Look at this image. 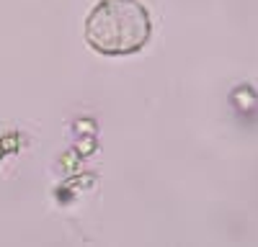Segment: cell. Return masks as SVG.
<instances>
[{"instance_id": "1", "label": "cell", "mask_w": 258, "mask_h": 247, "mask_svg": "<svg viewBox=\"0 0 258 247\" xmlns=\"http://www.w3.org/2000/svg\"><path fill=\"white\" fill-rule=\"evenodd\" d=\"M150 39V13L137 0H101L85 21V41L106 57L140 52Z\"/></svg>"}]
</instances>
